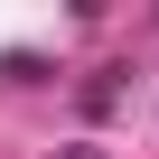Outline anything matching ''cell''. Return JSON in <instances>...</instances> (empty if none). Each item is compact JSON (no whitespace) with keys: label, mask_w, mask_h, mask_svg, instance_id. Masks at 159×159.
Masks as SVG:
<instances>
[{"label":"cell","mask_w":159,"mask_h":159,"mask_svg":"<svg viewBox=\"0 0 159 159\" xmlns=\"http://www.w3.org/2000/svg\"><path fill=\"white\" fill-rule=\"evenodd\" d=\"M75 103H84V112H112L122 103V66H94L84 84H75Z\"/></svg>","instance_id":"obj_1"},{"label":"cell","mask_w":159,"mask_h":159,"mask_svg":"<svg viewBox=\"0 0 159 159\" xmlns=\"http://www.w3.org/2000/svg\"><path fill=\"white\" fill-rule=\"evenodd\" d=\"M0 75H10V84H47V56H38V47H10Z\"/></svg>","instance_id":"obj_2"},{"label":"cell","mask_w":159,"mask_h":159,"mask_svg":"<svg viewBox=\"0 0 159 159\" xmlns=\"http://www.w3.org/2000/svg\"><path fill=\"white\" fill-rule=\"evenodd\" d=\"M56 159H112V150H94V140H75V150H56Z\"/></svg>","instance_id":"obj_3"}]
</instances>
